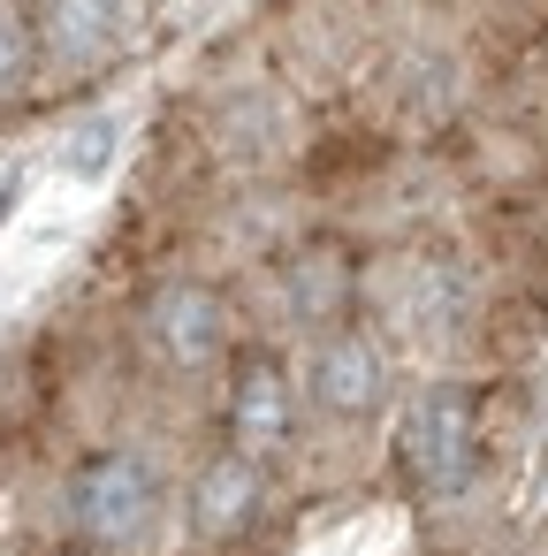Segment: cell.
<instances>
[{"mask_svg": "<svg viewBox=\"0 0 548 556\" xmlns=\"http://www.w3.org/2000/svg\"><path fill=\"white\" fill-rule=\"evenodd\" d=\"M396 465L419 495H457L480 472V396L472 389H426L396 427Z\"/></svg>", "mask_w": 548, "mask_h": 556, "instance_id": "6da1fadb", "label": "cell"}, {"mask_svg": "<svg viewBox=\"0 0 548 556\" xmlns=\"http://www.w3.org/2000/svg\"><path fill=\"white\" fill-rule=\"evenodd\" d=\"M69 510H77V533L100 541V548H130L153 533V510H161V480H153V457L138 450H100L77 465L69 480Z\"/></svg>", "mask_w": 548, "mask_h": 556, "instance_id": "7a4b0ae2", "label": "cell"}, {"mask_svg": "<svg viewBox=\"0 0 548 556\" xmlns=\"http://www.w3.org/2000/svg\"><path fill=\"white\" fill-rule=\"evenodd\" d=\"M145 343H153V358L176 366V374L214 366V358L229 351V305H221V290H214V282H168V290H153V305H145Z\"/></svg>", "mask_w": 548, "mask_h": 556, "instance_id": "3957f363", "label": "cell"}, {"mask_svg": "<svg viewBox=\"0 0 548 556\" xmlns=\"http://www.w3.org/2000/svg\"><path fill=\"white\" fill-rule=\"evenodd\" d=\"M297 434V389L275 358H244L237 366V389H229V442L237 457H275L282 442Z\"/></svg>", "mask_w": 548, "mask_h": 556, "instance_id": "277c9868", "label": "cell"}, {"mask_svg": "<svg viewBox=\"0 0 548 556\" xmlns=\"http://www.w3.org/2000/svg\"><path fill=\"white\" fill-rule=\"evenodd\" d=\"M313 404L328 419H366L381 404V351H373V336H358V328L320 336V351H313Z\"/></svg>", "mask_w": 548, "mask_h": 556, "instance_id": "5b68a950", "label": "cell"}, {"mask_svg": "<svg viewBox=\"0 0 548 556\" xmlns=\"http://www.w3.org/2000/svg\"><path fill=\"white\" fill-rule=\"evenodd\" d=\"M130 24V0H39V24H31V47L54 54V62H100Z\"/></svg>", "mask_w": 548, "mask_h": 556, "instance_id": "8992f818", "label": "cell"}, {"mask_svg": "<svg viewBox=\"0 0 548 556\" xmlns=\"http://www.w3.org/2000/svg\"><path fill=\"white\" fill-rule=\"evenodd\" d=\"M252 503H259V472H252L244 457L206 465V480H199V533H206V541L237 533V526L252 518Z\"/></svg>", "mask_w": 548, "mask_h": 556, "instance_id": "52a82bcc", "label": "cell"}, {"mask_svg": "<svg viewBox=\"0 0 548 556\" xmlns=\"http://www.w3.org/2000/svg\"><path fill=\"white\" fill-rule=\"evenodd\" d=\"M31 62H39V47H31V24H24L16 9H0V100H9V92L31 77Z\"/></svg>", "mask_w": 548, "mask_h": 556, "instance_id": "ba28073f", "label": "cell"}, {"mask_svg": "<svg viewBox=\"0 0 548 556\" xmlns=\"http://www.w3.org/2000/svg\"><path fill=\"white\" fill-rule=\"evenodd\" d=\"M0 214H9V184H0Z\"/></svg>", "mask_w": 548, "mask_h": 556, "instance_id": "9c48e42d", "label": "cell"}]
</instances>
